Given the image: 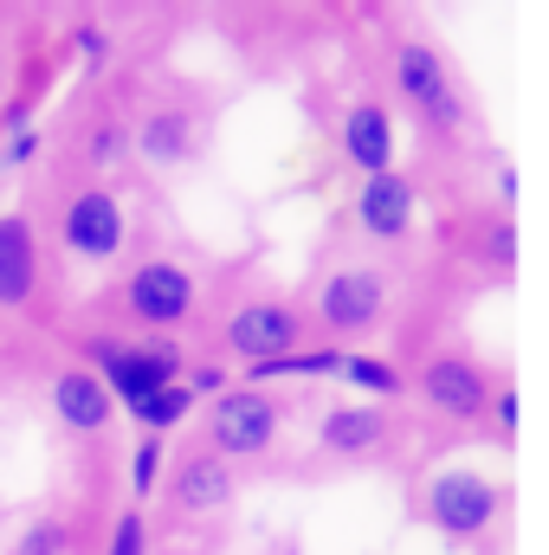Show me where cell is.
I'll return each instance as SVG.
<instances>
[{
  "mask_svg": "<svg viewBox=\"0 0 549 555\" xmlns=\"http://www.w3.org/2000/svg\"><path fill=\"white\" fill-rule=\"evenodd\" d=\"M168 459H175V446H168L162 433H142L137 446H130V465H124V472H130V478H124V485H130V491H124L130 504H155V498H162Z\"/></svg>",
  "mask_w": 549,
  "mask_h": 555,
  "instance_id": "obj_19",
  "label": "cell"
},
{
  "mask_svg": "<svg viewBox=\"0 0 549 555\" xmlns=\"http://www.w3.org/2000/svg\"><path fill=\"white\" fill-rule=\"evenodd\" d=\"M336 155L356 168V181L395 175V104H388L382 91H362V98H349V111H343V130H336Z\"/></svg>",
  "mask_w": 549,
  "mask_h": 555,
  "instance_id": "obj_17",
  "label": "cell"
},
{
  "mask_svg": "<svg viewBox=\"0 0 549 555\" xmlns=\"http://www.w3.org/2000/svg\"><path fill=\"white\" fill-rule=\"evenodd\" d=\"M297 297H304L310 336L323 349H362L401 323V272L382 253H343V259L317 266Z\"/></svg>",
  "mask_w": 549,
  "mask_h": 555,
  "instance_id": "obj_4",
  "label": "cell"
},
{
  "mask_svg": "<svg viewBox=\"0 0 549 555\" xmlns=\"http://www.w3.org/2000/svg\"><path fill=\"white\" fill-rule=\"evenodd\" d=\"M65 356H78L85 369H98L124 408H142L162 388H175L194 369L201 349L194 343H168V336H124V330L78 323V330H65Z\"/></svg>",
  "mask_w": 549,
  "mask_h": 555,
  "instance_id": "obj_12",
  "label": "cell"
},
{
  "mask_svg": "<svg viewBox=\"0 0 549 555\" xmlns=\"http://www.w3.org/2000/svg\"><path fill=\"white\" fill-rule=\"evenodd\" d=\"M349 233H356L369 253H382V259H401L413 240H420V194H413V181L401 168L356 188V201H349Z\"/></svg>",
  "mask_w": 549,
  "mask_h": 555,
  "instance_id": "obj_16",
  "label": "cell"
},
{
  "mask_svg": "<svg viewBox=\"0 0 549 555\" xmlns=\"http://www.w3.org/2000/svg\"><path fill=\"white\" fill-rule=\"evenodd\" d=\"M240 504V465L220 459L201 433L175 446L168 459V478H162V498H155V517L175 524V530H201L214 517H227Z\"/></svg>",
  "mask_w": 549,
  "mask_h": 555,
  "instance_id": "obj_14",
  "label": "cell"
},
{
  "mask_svg": "<svg viewBox=\"0 0 549 555\" xmlns=\"http://www.w3.org/2000/svg\"><path fill=\"white\" fill-rule=\"evenodd\" d=\"M388 85H395V104H401L433 142L452 149V142L478 137V104H472L459 65H452L433 39L401 33V39L388 46Z\"/></svg>",
  "mask_w": 549,
  "mask_h": 555,
  "instance_id": "obj_10",
  "label": "cell"
},
{
  "mask_svg": "<svg viewBox=\"0 0 549 555\" xmlns=\"http://www.w3.org/2000/svg\"><path fill=\"white\" fill-rule=\"evenodd\" d=\"M310 310L297 291H278V284H233L214 330H207V349L201 356H220V362H240V369H266L284 362L297 349H310Z\"/></svg>",
  "mask_w": 549,
  "mask_h": 555,
  "instance_id": "obj_6",
  "label": "cell"
},
{
  "mask_svg": "<svg viewBox=\"0 0 549 555\" xmlns=\"http://www.w3.org/2000/svg\"><path fill=\"white\" fill-rule=\"evenodd\" d=\"M194 414H201V395L188 388V375H181L175 388H162L155 401H142V408H130V420H137L142 433H162V439H168V433H175L181 420H194Z\"/></svg>",
  "mask_w": 549,
  "mask_h": 555,
  "instance_id": "obj_20",
  "label": "cell"
},
{
  "mask_svg": "<svg viewBox=\"0 0 549 555\" xmlns=\"http://www.w3.org/2000/svg\"><path fill=\"white\" fill-rule=\"evenodd\" d=\"M7 13V7H0ZM0 104H7V46H0Z\"/></svg>",
  "mask_w": 549,
  "mask_h": 555,
  "instance_id": "obj_23",
  "label": "cell"
},
{
  "mask_svg": "<svg viewBox=\"0 0 549 555\" xmlns=\"http://www.w3.org/2000/svg\"><path fill=\"white\" fill-rule=\"evenodd\" d=\"M149 543H155L149 504L117 498V511H111V524H104V550H98V555H149Z\"/></svg>",
  "mask_w": 549,
  "mask_h": 555,
  "instance_id": "obj_21",
  "label": "cell"
},
{
  "mask_svg": "<svg viewBox=\"0 0 549 555\" xmlns=\"http://www.w3.org/2000/svg\"><path fill=\"white\" fill-rule=\"evenodd\" d=\"M52 253L65 272H117L137 253V214L117 181H78V175H46L33 201Z\"/></svg>",
  "mask_w": 549,
  "mask_h": 555,
  "instance_id": "obj_3",
  "label": "cell"
},
{
  "mask_svg": "<svg viewBox=\"0 0 549 555\" xmlns=\"http://www.w3.org/2000/svg\"><path fill=\"white\" fill-rule=\"evenodd\" d=\"M413 524L439 537V550L452 555H491L505 517H511V491L498 478H485L478 465H439L413 485Z\"/></svg>",
  "mask_w": 549,
  "mask_h": 555,
  "instance_id": "obj_8",
  "label": "cell"
},
{
  "mask_svg": "<svg viewBox=\"0 0 549 555\" xmlns=\"http://www.w3.org/2000/svg\"><path fill=\"white\" fill-rule=\"evenodd\" d=\"M485 439L505 446V452L518 446V382L505 369H498V395H491V414H485Z\"/></svg>",
  "mask_w": 549,
  "mask_h": 555,
  "instance_id": "obj_22",
  "label": "cell"
},
{
  "mask_svg": "<svg viewBox=\"0 0 549 555\" xmlns=\"http://www.w3.org/2000/svg\"><path fill=\"white\" fill-rule=\"evenodd\" d=\"M401 369H408V401L420 408V433H439V446L446 439H485L498 369L472 349L465 330H452V323L426 330Z\"/></svg>",
  "mask_w": 549,
  "mask_h": 555,
  "instance_id": "obj_2",
  "label": "cell"
},
{
  "mask_svg": "<svg viewBox=\"0 0 549 555\" xmlns=\"http://www.w3.org/2000/svg\"><path fill=\"white\" fill-rule=\"evenodd\" d=\"M46 408H52V420H59L78 446H111L117 414H124V401L111 395V382H104L98 369H85L78 356H59V362L46 369Z\"/></svg>",
  "mask_w": 549,
  "mask_h": 555,
  "instance_id": "obj_15",
  "label": "cell"
},
{
  "mask_svg": "<svg viewBox=\"0 0 549 555\" xmlns=\"http://www.w3.org/2000/svg\"><path fill=\"white\" fill-rule=\"evenodd\" d=\"M0 323L26 336H65V266L33 207L0 214Z\"/></svg>",
  "mask_w": 549,
  "mask_h": 555,
  "instance_id": "obj_5",
  "label": "cell"
},
{
  "mask_svg": "<svg viewBox=\"0 0 549 555\" xmlns=\"http://www.w3.org/2000/svg\"><path fill=\"white\" fill-rule=\"evenodd\" d=\"M130 124H137V168L162 181L194 175L214 149V91L188 78H162L142 98H130Z\"/></svg>",
  "mask_w": 549,
  "mask_h": 555,
  "instance_id": "obj_9",
  "label": "cell"
},
{
  "mask_svg": "<svg viewBox=\"0 0 549 555\" xmlns=\"http://www.w3.org/2000/svg\"><path fill=\"white\" fill-rule=\"evenodd\" d=\"M227 291H233V278H220L214 259H201L188 246H149V253H130L104 278V291L72 323H98V330H124V336H168V343L207 349V330H214Z\"/></svg>",
  "mask_w": 549,
  "mask_h": 555,
  "instance_id": "obj_1",
  "label": "cell"
},
{
  "mask_svg": "<svg viewBox=\"0 0 549 555\" xmlns=\"http://www.w3.org/2000/svg\"><path fill=\"white\" fill-rule=\"evenodd\" d=\"M452 266L472 272L478 284H511V272H518V227H511V214H491L485 207V214L459 220Z\"/></svg>",
  "mask_w": 549,
  "mask_h": 555,
  "instance_id": "obj_18",
  "label": "cell"
},
{
  "mask_svg": "<svg viewBox=\"0 0 549 555\" xmlns=\"http://www.w3.org/2000/svg\"><path fill=\"white\" fill-rule=\"evenodd\" d=\"M284 426H291V395H278L266 382H233L227 395H214V401L201 408V426H194V433H201L220 459L259 465V459L278 452Z\"/></svg>",
  "mask_w": 549,
  "mask_h": 555,
  "instance_id": "obj_13",
  "label": "cell"
},
{
  "mask_svg": "<svg viewBox=\"0 0 549 555\" xmlns=\"http://www.w3.org/2000/svg\"><path fill=\"white\" fill-rule=\"evenodd\" d=\"M52 175H78V181H130L137 175V124H130V98L111 85H85L72 98V111L52 124Z\"/></svg>",
  "mask_w": 549,
  "mask_h": 555,
  "instance_id": "obj_7",
  "label": "cell"
},
{
  "mask_svg": "<svg viewBox=\"0 0 549 555\" xmlns=\"http://www.w3.org/2000/svg\"><path fill=\"white\" fill-rule=\"evenodd\" d=\"M413 452H420V420L401 401H336L317 414L310 433V459L336 472H388L413 465Z\"/></svg>",
  "mask_w": 549,
  "mask_h": 555,
  "instance_id": "obj_11",
  "label": "cell"
},
{
  "mask_svg": "<svg viewBox=\"0 0 549 555\" xmlns=\"http://www.w3.org/2000/svg\"><path fill=\"white\" fill-rule=\"evenodd\" d=\"M0 330H7V323H0Z\"/></svg>",
  "mask_w": 549,
  "mask_h": 555,
  "instance_id": "obj_24",
  "label": "cell"
}]
</instances>
